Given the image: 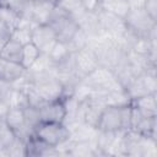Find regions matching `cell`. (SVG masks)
Instances as JSON below:
<instances>
[{
    "instance_id": "9",
    "label": "cell",
    "mask_w": 157,
    "mask_h": 157,
    "mask_svg": "<svg viewBox=\"0 0 157 157\" xmlns=\"http://www.w3.org/2000/svg\"><path fill=\"white\" fill-rule=\"evenodd\" d=\"M56 42V34L48 23L37 25L32 29V43L40 50V53L48 54Z\"/></svg>"
},
{
    "instance_id": "24",
    "label": "cell",
    "mask_w": 157,
    "mask_h": 157,
    "mask_svg": "<svg viewBox=\"0 0 157 157\" xmlns=\"http://www.w3.org/2000/svg\"><path fill=\"white\" fill-rule=\"evenodd\" d=\"M15 132L5 124H0V156H7V148L15 141Z\"/></svg>"
},
{
    "instance_id": "25",
    "label": "cell",
    "mask_w": 157,
    "mask_h": 157,
    "mask_svg": "<svg viewBox=\"0 0 157 157\" xmlns=\"http://www.w3.org/2000/svg\"><path fill=\"white\" fill-rule=\"evenodd\" d=\"M40 55V50L31 42L23 45L22 48V55H21V65L27 70L34 61Z\"/></svg>"
},
{
    "instance_id": "39",
    "label": "cell",
    "mask_w": 157,
    "mask_h": 157,
    "mask_svg": "<svg viewBox=\"0 0 157 157\" xmlns=\"http://www.w3.org/2000/svg\"><path fill=\"white\" fill-rule=\"evenodd\" d=\"M9 38H10V36H5V34L0 36V54H1V50H2L5 43H6V40H7Z\"/></svg>"
},
{
    "instance_id": "37",
    "label": "cell",
    "mask_w": 157,
    "mask_h": 157,
    "mask_svg": "<svg viewBox=\"0 0 157 157\" xmlns=\"http://www.w3.org/2000/svg\"><path fill=\"white\" fill-rule=\"evenodd\" d=\"M9 108H10V105L7 104V102H5L4 99L0 98V118H1V119L5 118V115H6L7 110H9Z\"/></svg>"
},
{
    "instance_id": "28",
    "label": "cell",
    "mask_w": 157,
    "mask_h": 157,
    "mask_svg": "<svg viewBox=\"0 0 157 157\" xmlns=\"http://www.w3.org/2000/svg\"><path fill=\"white\" fill-rule=\"evenodd\" d=\"M101 9L105 10V11H109L121 18H125V16L129 13L130 9L128 6V2L126 0H115V1H112V2H108V4H102Z\"/></svg>"
},
{
    "instance_id": "42",
    "label": "cell",
    "mask_w": 157,
    "mask_h": 157,
    "mask_svg": "<svg viewBox=\"0 0 157 157\" xmlns=\"http://www.w3.org/2000/svg\"><path fill=\"white\" fill-rule=\"evenodd\" d=\"M0 2H1V0H0Z\"/></svg>"
},
{
    "instance_id": "10",
    "label": "cell",
    "mask_w": 157,
    "mask_h": 157,
    "mask_svg": "<svg viewBox=\"0 0 157 157\" xmlns=\"http://www.w3.org/2000/svg\"><path fill=\"white\" fill-rule=\"evenodd\" d=\"M38 109H39L40 120L47 123H63L66 115V109L63 97L55 101L45 102Z\"/></svg>"
},
{
    "instance_id": "7",
    "label": "cell",
    "mask_w": 157,
    "mask_h": 157,
    "mask_svg": "<svg viewBox=\"0 0 157 157\" xmlns=\"http://www.w3.org/2000/svg\"><path fill=\"white\" fill-rule=\"evenodd\" d=\"M125 90L129 93L131 101L140 98L142 96H146V94L157 93L156 70H148V71L136 76Z\"/></svg>"
},
{
    "instance_id": "29",
    "label": "cell",
    "mask_w": 157,
    "mask_h": 157,
    "mask_svg": "<svg viewBox=\"0 0 157 157\" xmlns=\"http://www.w3.org/2000/svg\"><path fill=\"white\" fill-rule=\"evenodd\" d=\"M22 109H23V115H25L27 126H29L32 130H34L39 125V123H42L40 115H39V109L33 105H26Z\"/></svg>"
},
{
    "instance_id": "22",
    "label": "cell",
    "mask_w": 157,
    "mask_h": 157,
    "mask_svg": "<svg viewBox=\"0 0 157 157\" xmlns=\"http://www.w3.org/2000/svg\"><path fill=\"white\" fill-rule=\"evenodd\" d=\"M0 5L7 6L9 9L13 10L20 16H23V17L29 18L32 0H1Z\"/></svg>"
},
{
    "instance_id": "40",
    "label": "cell",
    "mask_w": 157,
    "mask_h": 157,
    "mask_svg": "<svg viewBox=\"0 0 157 157\" xmlns=\"http://www.w3.org/2000/svg\"><path fill=\"white\" fill-rule=\"evenodd\" d=\"M112 1H115V0H101V4H108V2H112Z\"/></svg>"
},
{
    "instance_id": "31",
    "label": "cell",
    "mask_w": 157,
    "mask_h": 157,
    "mask_svg": "<svg viewBox=\"0 0 157 157\" xmlns=\"http://www.w3.org/2000/svg\"><path fill=\"white\" fill-rule=\"evenodd\" d=\"M0 18L5 22V25L12 32V29H15L17 27V23H18V20H20V15L16 13L13 10L9 9L7 6L0 5Z\"/></svg>"
},
{
    "instance_id": "17",
    "label": "cell",
    "mask_w": 157,
    "mask_h": 157,
    "mask_svg": "<svg viewBox=\"0 0 157 157\" xmlns=\"http://www.w3.org/2000/svg\"><path fill=\"white\" fill-rule=\"evenodd\" d=\"M157 93L146 94L136 98L131 104L145 117V118H157Z\"/></svg>"
},
{
    "instance_id": "26",
    "label": "cell",
    "mask_w": 157,
    "mask_h": 157,
    "mask_svg": "<svg viewBox=\"0 0 157 157\" xmlns=\"http://www.w3.org/2000/svg\"><path fill=\"white\" fill-rule=\"evenodd\" d=\"M55 6L59 7L60 10L70 13L74 20H76L77 16L85 10L81 5V0H56Z\"/></svg>"
},
{
    "instance_id": "30",
    "label": "cell",
    "mask_w": 157,
    "mask_h": 157,
    "mask_svg": "<svg viewBox=\"0 0 157 157\" xmlns=\"http://www.w3.org/2000/svg\"><path fill=\"white\" fill-rule=\"evenodd\" d=\"M92 92H93V88L81 80V81H80L78 83H76L75 87L72 88L71 96H72L76 101H78V102L81 103V102L87 101V99L92 96Z\"/></svg>"
},
{
    "instance_id": "34",
    "label": "cell",
    "mask_w": 157,
    "mask_h": 157,
    "mask_svg": "<svg viewBox=\"0 0 157 157\" xmlns=\"http://www.w3.org/2000/svg\"><path fill=\"white\" fill-rule=\"evenodd\" d=\"M81 5L86 11L91 12H97L102 6L101 0H81Z\"/></svg>"
},
{
    "instance_id": "36",
    "label": "cell",
    "mask_w": 157,
    "mask_h": 157,
    "mask_svg": "<svg viewBox=\"0 0 157 157\" xmlns=\"http://www.w3.org/2000/svg\"><path fill=\"white\" fill-rule=\"evenodd\" d=\"M126 2L130 11H135V10H142L145 7L146 0H126Z\"/></svg>"
},
{
    "instance_id": "19",
    "label": "cell",
    "mask_w": 157,
    "mask_h": 157,
    "mask_svg": "<svg viewBox=\"0 0 157 157\" xmlns=\"http://www.w3.org/2000/svg\"><path fill=\"white\" fill-rule=\"evenodd\" d=\"M131 102L132 101L125 88L109 91L104 97V103L105 105H109V107H126V105H130Z\"/></svg>"
},
{
    "instance_id": "14",
    "label": "cell",
    "mask_w": 157,
    "mask_h": 157,
    "mask_svg": "<svg viewBox=\"0 0 157 157\" xmlns=\"http://www.w3.org/2000/svg\"><path fill=\"white\" fill-rule=\"evenodd\" d=\"M55 9V4L44 0H32L29 20L37 25H45L49 22Z\"/></svg>"
},
{
    "instance_id": "15",
    "label": "cell",
    "mask_w": 157,
    "mask_h": 157,
    "mask_svg": "<svg viewBox=\"0 0 157 157\" xmlns=\"http://www.w3.org/2000/svg\"><path fill=\"white\" fill-rule=\"evenodd\" d=\"M76 23L82 31H85L88 34V37L98 36L99 33L103 32L97 12H91V11L83 10L81 12V15L76 18Z\"/></svg>"
},
{
    "instance_id": "27",
    "label": "cell",
    "mask_w": 157,
    "mask_h": 157,
    "mask_svg": "<svg viewBox=\"0 0 157 157\" xmlns=\"http://www.w3.org/2000/svg\"><path fill=\"white\" fill-rule=\"evenodd\" d=\"M87 43H88V34L78 27L76 32L74 33V36L71 37V39L67 42V45L71 53H76L83 49L85 47H87Z\"/></svg>"
},
{
    "instance_id": "6",
    "label": "cell",
    "mask_w": 157,
    "mask_h": 157,
    "mask_svg": "<svg viewBox=\"0 0 157 157\" xmlns=\"http://www.w3.org/2000/svg\"><path fill=\"white\" fill-rule=\"evenodd\" d=\"M34 135L48 145L58 146L70 137V130L64 123L42 121L34 129Z\"/></svg>"
},
{
    "instance_id": "16",
    "label": "cell",
    "mask_w": 157,
    "mask_h": 157,
    "mask_svg": "<svg viewBox=\"0 0 157 157\" xmlns=\"http://www.w3.org/2000/svg\"><path fill=\"white\" fill-rule=\"evenodd\" d=\"M26 71L27 70L21 65V63L0 58V80L13 82L21 76H23Z\"/></svg>"
},
{
    "instance_id": "12",
    "label": "cell",
    "mask_w": 157,
    "mask_h": 157,
    "mask_svg": "<svg viewBox=\"0 0 157 157\" xmlns=\"http://www.w3.org/2000/svg\"><path fill=\"white\" fill-rule=\"evenodd\" d=\"M74 59H75L76 69L78 74L82 76V78L86 75H88L91 71H93L97 66H99L94 53L88 47H85L83 49L74 53Z\"/></svg>"
},
{
    "instance_id": "23",
    "label": "cell",
    "mask_w": 157,
    "mask_h": 157,
    "mask_svg": "<svg viewBox=\"0 0 157 157\" xmlns=\"http://www.w3.org/2000/svg\"><path fill=\"white\" fill-rule=\"evenodd\" d=\"M71 54H72V53H71V50L69 49L67 43L59 42V40L54 44V47L52 48V50L48 53L49 59L52 60V63H53L54 65H56V64L64 61V60H65L67 56H70Z\"/></svg>"
},
{
    "instance_id": "32",
    "label": "cell",
    "mask_w": 157,
    "mask_h": 157,
    "mask_svg": "<svg viewBox=\"0 0 157 157\" xmlns=\"http://www.w3.org/2000/svg\"><path fill=\"white\" fill-rule=\"evenodd\" d=\"M10 38L16 40L17 43L25 45V44L32 42V29L17 27V28L12 29V32L10 33Z\"/></svg>"
},
{
    "instance_id": "3",
    "label": "cell",
    "mask_w": 157,
    "mask_h": 157,
    "mask_svg": "<svg viewBox=\"0 0 157 157\" xmlns=\"http://www.w3.org/2000/svg\"><path fill=\"white\" fill-rule=\"evenodd\" d=\"M124 21L128 29L131 31L136 37H147L150 39H156L157 21L152 20L144 9L129 11Z\"/></svg>"
},
{
    "instance_id": "20",
    "label": "cell",
    "mask_w": 157,
    "mask_h": 157,
    "mask_svg": "<svg viewBox=\"0 0 157 157\" xmlns=\"http://www.w3.org/2000/svg\"><path fill=\"white\" fill-rule=\"evenodd\" d=\"M22 48L23 45L17 43L16 40L9 38L1 50L0 58H4L6 60H11V61H17L21 63V55H22Z\"/></svg>"
},
{
    "instance_id": "21",
    "label": "cell",
    "mask_w": 157,
    "mask_h": 157,
    "mask_svg": "<svg viewBox=\"0 0 157 157\" xmlns=\"http://www.w3.org/2000/svg\"><path fill=\"white\" fill-rule=\"evenodd\" d=\"M54 67H55V65L49 59V55L44 54V53H40V55L36 59V61L27 69V72L29 75H37V74H40V72L53 70Z\"/></svg>"
},
{
    "instance_id": "38",
    "label": "cell",
    "mask_w": 157,
    "mask_h": 157,
    "mask_svg": "<svg viewBox=\"0 0 157 157\" xmlns=\"http://www.w3.org/2000/svg\"><path fill=\"white\" fill-rule=\"evenodd\" d=\"M10 33H11V31H10V28L5 25V22L0 18V36H2V34H5V36H10Z\"/></svg>"
},
{
    "instance_id": "13",
    "label": "cell",
    "mask_w": 157,
    "mask_h": 157,
    "mask_svg": "<svg viewBox=\"0 0 157 157\" xmlns=\"http://www.w3.org/2000/svg\"><path fill=\"white\" fill-rule=\"evenodd\" d=\"M97 13H98V18H99L102 29L104 32H108L110 34H120L124 31H126V25H125L124 18H121L109 11H105L103 9L98 10Z\"/></svg>"
},
{
    "instance_id": "8",
    "label": "cell",
    "mask_w": 157,
    "mask_h": 157,
    "mask_svg": "<svg viewBox=\"0 0 157 157\" xmlns=\"http://www.w3.org/2000/svg\"><path fill=\"white\" fill-rule=\"evenodd\" d=\"M4 123L15 132L18 139L23 140L25 142L34 134V130L27 126L23 115V109L20 107H10L4 118Z\"/></svg>"
},
{
    "instance_id": "41",
    "label": "cell",
    "mask_w": 157,
    "mask_h": 157,
    "mask_svg": "<svg viewBox=\"0 0 157 157\" xmlns=\"http://www.w3.org/2000/svg\"><path fill=\"white\" fill-rule=\"evenodd\" d=\"M44 1H49V2H53V4H56V0H44Z\"/></svg>"
},
{
    "instance_id": "18",
    "label": "cell",
    "mask_w": 157,
    "mask_h": 157,
    "mask_svg": "<svg viewBox=\"0 0 157 157\" xmlns=\"http://www.w3.org/2000/svg\"><path fill=\"white\" fill-rule=\"evenodd\" d=\"M98 129L86 123H80L70 130V139L74 141H91L97 136Z\"/></svg>"
},
{
    "instance_id": "11",
    "label": "cell",
    "mask_w": 157,
    "mask_h": 157,
    "mask_svg": "<svg viewBox=\"0 0 157 157\" xmlns=\"http://www.w3.org/2000/svg\"><path fill=\"white\" fill-rule=\"evenodd\" d=\"M26 157H52L60 156L56 146H52L42 141L34 134L25 142Z\"/></svg>"
},
{
    "instance_id": "2",
    "label": "cell",
    "mask_w": 157,
    "mask_h": 157,
    "mask_svg": "<svg viewBox=\"0 0 157 157\" xmlns=\"http://www.w3.org/2000/svg\"><path fill=\"white\" fill-rule=\"evenodd\" d=\"M28 75L31 83L36 87L38 93L42 96L44 102L55 101L64 96V86L55 75V67L53 70L40 72L37 75Z\"/></svg>"
},
{
    "instance_id": "35",
    "label": "cell",
    "mask_w": 157,
    "mask_h": 157,
    "mask_svg": "<svg viewBox=\"0 0 157 157\" xmlns=\"http://www.w3.org/2000/svg\"><path fill=\"white\" fill-rule=\"evenodd\" d=\"M144 10L148 13L152 20L157 21V0H146Z\"/></svg>"
},
{
    "instance_id": "5",
    "label": "cell",
    "mask_w": 157,
    "mask_h": 157,
    "mask_svg": "<svg viewBox=\"0 0 157 157\" xmlns=\"http://www.w3.org/2000/svg\"><path fill=\"white\" fill-rule=\"evenodd\" d=\"M82 81L91 86L93 90H103L107 92L124 88L117 80L114 72L104 66H97L93 71L86 75Z\"/></svg>"
},
{
    "instance_id": "33",
    "label": "cell",
    "mask_w": 157,
    "mask_h": 157,
    "mask_svg": "<svg viewBox=\"0 0 157 157\" xmlns=\"http://www.w3.org/2000/svg\"><path fill=\"white\" fill-rule=\"evenodd\" d=\"M12 91H13V87H12L11 82L0 80V98L4 99L5 102H7V104H9V101H10Z\"/></svg>"
},
{
    "instance_id": "1",
    "label": "cell",
    "mask_w": 157,
    "mask_h": 157,
    "mask_svg": "<svg viewBox=\"0 0 157 157\" xmlns=\"http://www.w3.org/2000/svg\"><path fill=\"white\" fill-rule=\"evenodd\" d=\"M131 104L126 107H109L105 105L99 120L97 129L103 131H123L130 129Z\"/></svg>"
},
{
    "instance_id": "4",
    "label": "cell",
    "mask_w": 157,
    "mask_h": 157,
    "mask_svg": "<svg viewBox=\"0 0 157 157\" xmlns=\"http://www.w3.org/2000/svg\"><path fill=\"white\" fill-rule=\"evenodd\" d=\"M48 25L54 29L58 40L64 42V43H67L71 39V37L74 36V33L76 32V29L78 28L76 21L72 18V16L70 13L60 10L56 6L54 9V12H53Z\"/></svg>"
}]
</instances>
